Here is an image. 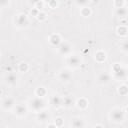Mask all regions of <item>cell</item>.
I'll return each instance as SVG.
<instances>
[{"label":"cell","mask_w":128,"mask_h":128,"mask_svg":"<svg viewBox=\"0 0 128 128\" xmlns=\"http://www.w3.org/2000/svg\"><path fill=\"white\" fill-rule=\"evenodd\" d=\"M71 127L72 128H84V121L80 117H75L71 119Z\"/></svg>","instance_id":"6"},{"label":"cell","mask_w":128,"mask_h":128,"mask_svg":"<svg viewBox=\"0 0 128 128\" xmlns=\"http://www.w3.org/2000/svg\"><path fill=\"white\" fill-rule=\"evenodd\" d=\"M117 31H118V34H119V35L124 36V35H126L127 29H126V27H125V26H120V27L117 29Z\"/></svg>","instance_id":"19"},{"label":"cell","mask_w":128,"mask_h":128,"mask_svg":"<svg viewBox=\"0 0 128 128\" xmlns=\"http://www.w3.org/2000/svg\"><path fill=\"white\" fill-rule=\"evenodd\" d=\"M49 114L46 112V111H41V112H38V115H37V119L38 121L40 122H46L47 120H49Z\"/></svg>","instance_id":"11"},{"label":"cell","mask_w":128,"mask_h":128,"mask_svg":"<svg viewBox=\"0 0 128 128\" xmlns=\"http://www.w3.org/2000/svg\"><path fill=\"white\" fill-rule=\"evenodd\" d=\"M19 69H20L21 71H23V69H24V72H26V71L28 70V65H27L26 63H21L20 66H19Z\"/></svg>","instance_id":"21"},{"label":"cell","mask_w":128,"mask_h":128,"mask_svg":"<svg viewBox=\"0 0 128 128\" xmlns=\"http://www.w3.org/2000/svg\"><path fill=\"white\" fill-rule=\"evenodd\" d=\"M15 24L19 27H24L28 24V19L26 17L25 14H18L16 17H15Z\"/></svg>","instance_id":"3"},{"label":"cell","mask_w":128,"mask_h":128,"mask_svg":"<svg viewBox=\"0 0 128 128\" xmlns=\"http://www.w3.org/2000/svg\"><path fill=\"white\" fill-rule=\"evenodd\" d=\"M59 51L62 54H68V53L71 52V46L68 43H62L59 46Z\"/></svg>","instance_id":"12"},{"label":"cell","mask_w":128,"mask_h":128,"mask_svg":"<svg viewBox=\"0 0 128 128\" xmlns=\"http://www.w3.org/2000/svg\"><path fill=\"white\" fill-rule=\"evenodd\" d=\"M117 14L119 15V16H126L127 15V10H126V8L125 7H122V8H118L117 9Z\"/></svg>","instance_id":"18"},{"label":"cell","mask_w":128,"mask_h":128,"mask_svg":"<svg viewBox=\"0 0 128 128\" xmlns=\"http://www.w3.org/2000/svg\"><path fill=\"white\" fill-rule=\"evenodd\" d=\"M94 128H103V127H102L101 125H97V126H95Z\"/></svg>","instance_id":"24"},{"label":"cell","mask_w":128,"mask_h":128,"mask_svg":"<svg viewBox=\"0 0 128 128\" xmlns=\"http://www.w3.org/2000/svg\"><path fill=\"white\" fill-rule=\"evenodd\" d=\"M61 124H62V119H61V118H57L56 121H55V125H56V126H59V125H61Z\"/></svg>","instance_id":"23"},{"label":"cell","mask_w":128,"mask_h":128,"mask_svg":"<svg viewBox=\"0 0 128 128\" xmlns=\"http://www.w3.org/2000/svg\"><path fill=\"white\" fill-rule=\"evenodd\" d=\"M1 106H2L4 109H10L11 107L14 106V100H13V98H11V97L5 98V99L3 100Z\"/></svg>","instance_id":"9"},{"label":"cell","mask_w":128,"mask_h":128,"mask_svg":"<svg viewBox=\"0 0 128 128\" xmlns=\"http://www.w3.org/2000/svg\"><path fill=\"white\" fill-rule=\"evenodd\" d=\"M67 62H68V64H69L70 67L76 68V67H78L81 64V59L79 58L78 55H70L68 57V61Z\"/></svg>","instance_id":"4"},{"label":"cell","mask_w":128,"mask_h":128,"mask_svg":"<svg viewBox=\"0 0 128 128\" xmlns=\"http://www.w3.org/2000/svg\"><path fill=\"white\" fill-rule=\"evenodd\" d=\"M77 106L79 107V108H82V109H84V108H86L87 106H88V102L84 99V98H81L78 102H77Z\"/></svg>","instance_id":"16"},{"label":"cell","mask_w":128,"mask_h":128,"mask_svg":"<svg viewBox=\"0 0 128 128\" xmlns=\"http://www.w3.org/2000/svg\"><path fill=\"white\" fill-rule=\"evenodd\" d=\"M95 58H96V60H97V61L102 62V61H104V60L106 59V54H105L103 51H99V52H97V53H96Z\"/></svg>","instance_id":"15"},{"label":"cell","mask_w":128,"mask_h":128,"mask_svg":"<svg viewBox=\"0 0 128 128\" xmlns=\"http://www.w3.org/2000/svg\"><path fill=\"white\" fill-rule=\"evenodd\" d=\"M121 90H122V92H120V94L121 95H126V93H127V87L125 85L119 87V91H121Z\"/></svg>","instance_id":"22"},{"label":"cell","mask_w":128,"mask_h":128,"mask_svg":"<svg viewBox=\"0 0 128 128\" xmlns=\"http://www.w3.org/2000/svg\"><path fill=\"white\" fill-rule=\"evenodd\" d=\"M110 81V75L107 72H102L101 74H99L98 76V82L100 84H106Z\"/></svg>","instance_id":"7"},{"label":"cell","mask_w":128,"mask_h":128,"mask_svg":"<svg viewBox=\"0 0 128 128\" xmlns=\"http://www.w3.org/2000/svg\"><path fill=\"white\" fill-rule=\"evenodd\" d=\"M71 78H72V75H71V73L68 70L64 69V70H61L60 71V73H59V79L62 82H69L71 80Z\"/></svg>","instance_id":"5"},{"label":"cell","mask_w":128,"mask_h":128,"mask_svg":"<svg viewBox=\"0 0 128 128\" xmlns=\"http://www.w3.org/2000/svg\"><path fill=\"white\" fill-rule=\"evenodd\" d=\"M45 93H46V91H45V89H44L43 87L38 88V89L36 90V94H37L39 97H43V96L45 95Z\"/></svg>","instance_id":"20"},{"label":"cell","mask_w":128,"mask_h":128,"mask_svg":"<svg viewBox=\"0 0 128 128\" xmlns=\"http://www.w3.org/2000/svg\"><path fill=\"white\" fill-rule=\"evenodd\" d=\"M51 104L54 106V107H58V106H60L61 104H62V102H63V99L61 98V97H59L58 95H53L52 97H51Z\"/></svg>","instance_id":"10"},{"label":"cell","mask_w":128,"mask_h":128,"mask_svg":"<svg viewBox=\"0 0 128 128\" xmlns=\"http://www.w3.org/2000/svg\"><path fill=\"white\" fill-rule=\"evenodd\" d=\"M66 107H70L72 104H73V99H72V97H65L64 99H63V102H62Z\"/></svg>","instance_id":"17"},{"label":"cell","mask_w":128,"mask_h":128,"mask_svg":"<svg viewBox=\"0 0 128 128\" xmlns=\"http://www.w3.org/2000/svg\"><path fill=\"white\" fill-rule=\"evenodd\" d=\"M30 107L36 111V112H40L41 109L44 107V100L40 97H35L30 101Z\"/></svg>","instance_id":"2"},{"label":"cell","mask_w":128,"mask_h":128,"mask_svg":"<svg viewBox=\"0 0 128 128\" xmlns=\"http://www.w3.org/2000/svg\"><path fill=\"white\" fill-rule=\"evenodd\" d=\"M110 118H111L112 121H114L116 123H120L125 118V112H122V110L119 109V108H115V109H113L111 111Z\"/></svg>","instance_id":"1"},{"label":"cell","mask_w":128,"mask_h":128,"mask_svg":"<svg viewBox=\"0 0 128 128\" xmlns=\"http://www.w3.org/2000/svg\"><path fill=\"white\" fill-rule=\"evenodd\" d=\"M49 41H50L51 44L58 46V45L60 44V42H61V38H60V36H59L58 34H53V35L50 37Z\"/></svg>","instance_id":"13"},{"label":"cell","mask_w":128,"mask_h":128,"mask_svg":"<svg viewBox=\"0 0 128 128\" xmlns=\"http://www.w3.org/2000/svg\"><path fill=\"white\" fill-rule=\"evenodd\" d=\"M27 112V109H26V106L23 105V104H17L15 106V113L16 115L18 116H24Z\"/></svg>","instance_id":"8"},{"label":"cell","mask_w":128,"mask_h":128,"mask_svg":"<svg viewBox=\"0 0 128 128\" xmlns=\"http://www.w3.org/2000/svg\"><path fill=\"white\" fill-rule=\"evenodd\" d=\"M6 82H7L8 84H10V85L16 84V82H17V77H16V75H14V74H9V75L6 77Z\"/></svg>","instance_id":"14"}]
</instances>
